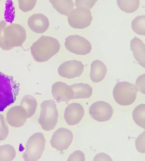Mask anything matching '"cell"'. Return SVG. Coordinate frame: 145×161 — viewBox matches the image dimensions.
<instances>
[{
  "instance_id": "1",
  "label": "cell",
  "mask_w": 145,
  "mask_h": 161,
  "mask_svg": "<svg viewBox=\"0 0 145 161\" xmlns=\"http://www.w3.org/2000/svg\"><path fill=\"white\" fill-rule=\"evenodd\" d=\"M26 38V31L20 25L0 21V47L2 49L8 51L21 47Z\"/></svg>"
},
{
  "instance_id": "2",
  "label": "cell",
  "mask_w": 145,
  "mask_h": 161,
  "mask_svg": "<svg viewBox=\"0 0 145 161\" xmlns=\"http://www.w3.org/2000/svg\"><path fill=\"white\" fill-rule=\"evenodd\" d=\"M60 48L58 40L50 36L42 35L31 47L34 59L40 62L46 61L57 53Z\"/></svg>"
},
{
  "instance_id": "3",
  "label": "cell",
  "mask_w": 145,
  "mask_h": 161,
  "mask_svg": "<svg viewBox=\"0 0 145 161\" xmlns=\"http://www.w3.org/2000/svg\"><path fill=\"white\" fill-rule=\"evenodd\" d=\"M19 85L13 77L0 71V112L15 101Z\"/></svg>"
},
{
  "instance_id": "4",
  "label": "cell",
  "mask_w": 145,
  "mask_h": 161,
  "mask_svg": "<svg viewBox=\"0 0 145 161\" xmlns=\"http://www.w3.org/2000/svg\"><path fill=\"white\" fill-rule=\"evenodd\" d=\"M58 116L56 105L54 100H45L41 103L38 122L42 129L46 131L53 130L56 125Z\"/></svg>"
},
{
  "instance_id": "5",
  "label": "cell",
  "mask_w": 145,
  "mask_h": 161,
  "mask_svg": "<svg viewBox=\"0 0 145 161\" xmlns=\"http://www.w3.org/2000/svg\"><path fill=\"white\" fill-rule=\"evenodd\" d=\"M138 90L135 85L127 81L118 82L115 86L113 95L115 101L123 106H128L136 99Z\"/></svg>"
},
{
  "instance_id": "6",
  "label": "cell",
  "mask_w": 145,
  "mask_h": 161,
  "mask_svg": "<svg viewBox=\"0 0 145 161\" xmlns=\"http://www.w3.org/2000/svg\"><path fill=\"white\" fill-rule=\"evenodd\" d=\"M46 140L43 134L37 133L31 136L25 145L23 158L25 161H37L44 150Z\"/></svg>"
},
{
  "instance_id": "7",
  "label": "cell",
  "mask_w": 145,
  "mask_h": 161,
  "mask_svg": "<svg viewBox=\"0 0 145 161\" xmlns=\"http://www.w3.org/2000/svg\"><path fill=\"white\" fill-rule=\"evenodd\" d=\"M93 19L90 10L81 7L73 9L68 16L69 25L76 29H84L89 26Z\"/></svg>"
},
{
  "instance_id": "8",
  "label": "cell",
  "mask_w": 145,
  "mask_h": 161,
  "mask_svg": "<svg viewBox=\"0 0 145 161\" xmlns=\"http://www.w3.org/2000/svg\"><path fill=\"white\" fill-rule=\"evenodd\" d=\"M65 46L69 51L78 55H87L92 49L90 42L84 37L77 34L68 36L65 39Z\"/></svg>"
},
{
  "instance_id": "9",
  "label": "cell",
  "mask_w": 145,
  "mask_h": 161,
  "mask_svg": "<svg viewBox=\"0 0 145 161\" xmlns=\"http://www.w3.org/2000/svg\"><path fill=\"white\" fill-rule=\"evenodd\" d=\"M73 139V134L70 130L61 127L54 132L50 143L53 147L61 151L66 150L69 148Z\"/></svg>"
},
{
  "instance_id": "10",
  "label": "cell",
  "mask_w": 145,
  "mask_h": 161,
  "mask_svg": "<svg viewBox=\"0 0 145 161\" xmlns=\"http://www.w3.org/2000/svg\"><path fill=\"white\" fill-rule=\"evenodd\" d=\"M113 109L108 103L103 101H98L91 104L89 108L91 117L99 122L109 120L112 117Z\"/></svg>"
},
{
  "instance_id": "11",
  "label": "cell",
  "mask_w": 145,
  "mask_h": 161,
  "mask_svg": "<svg viewBox=\"0 0 145 161\" xmlns=\"http://www.w3.org/2000/svg\"><path fill=\"white\" fill-rule=\"evenodd\" d=\"M84 69V66L82 62L72 60L66 61L61 64L57 71L61 77L71 79L80 76Z\"/></svg>"
},
{
  "instance_id": "12",
  "label": "cell",
  "mask_w": 145,
  "mask_h": 161,
  "mask_svg": "<svg viewBox=\"0 0 145 161\" xmlns=\"http://www.w3.org/2000/svg\"><path fill=\"white\" fill-rule=\"evenodd\" d=\"M84 113L83 107L80 104L72 103L69 104L64 112V117L67 124L74 125L78 123Z\"/></svg>"
},
{
  "instance_id": "13",
  "label": "cell",
  "mask_w": 145,
  "mask_h": 161,
  "mask_svg": "<svg viewBox=\"0 0 145 161\" xmlns=\"http://www.w3.org/2000/svg\"><path fill=\"white\" fill-rule=\"evenodd\" d=\"M51 92L54 99L58 102H64L67 103L72 99L73 91L70 86L65 82H55L52 86Z\"/></svg>"
},
{
  "instance_id": "14",
  "label": "cell",
  "mask_w": 145,
  "mask_h": 161,
  "mask_svg": "<svg viewBox=\"0 0 145 161\" xmlns=\"http://www.w3.org/2000/svg\"><path fill=\"white\" fill-rule=\"evenodd\" d=\"M27 118L25 110L20 105L10 108L6 115L7 122L10 126L16 127L23 125Z\"/></svg>"
},
{
  "instance_id": "15",
  "label": "cell",
  "mask_w": 145,
  "mask_h": 161,
  "mask_svg": "<svg viewBox=\"0 0 145 161\" xmlns=\"http://www.w3.org/2000/svg\"><path fill=\"white\" fill-rule=\"evenodd\" d=\"M27 24L30 29L38 34H42L46 31L49 24L48 18L44 15L35 13L28 18Z\"/></svg>"
},
{
  "instance_id": "16",
  "label": "cell",
  "mask_w": 145,
  "mask_h": 161,
  "mask_svg": "<svg viewBox=\"0 0 145 161\" xmlns=\"http://www.w3.org/2000/svg\"><path fill=\"white\" fill-rule=\"evenodd\" d=\"M130 49L133 56L138 63L144 68L145 67V45L143 41L135 36L130 42Z\"/></svg>"
},
{
  "instance_id": "17",
  "label": "cell",
  "mask_w": 145,
  "mask_h": 161,
  "mask_svg": "<svg viewBox=\"0 0 145 161\" xmlns=\"http://www.w3.org/2000/svg\"><path fill=\"white\" fill-rule=\"evenodd\" d=\"M107 69L104 63L99 60L93 61L91 64L90 77L94 82L101 81L105 78Z\"/></svg>"
},
{
  "instance_id": "18",
  "label": "cell",
  "mask_w": 145,
  "mask_h": 161,
  "mask_svg": "<svg viewBox=\"0 0 145 161\" xmlns=\"http://www.w3.org/2000/svg\"><path fill=\"white\" fill-rule=\"evenodd\" d=\"M70 86L73 92L72 99L88 98L92 95V88L88 84L75 83Z\"/></svg>"
},
{
  "instance_id": "19",
  "label": "cell",
  "mask_w": 145,
  "mask_h": 161,
  "mask_svg": "<svg viewBox=\"0 0 145 161\" xmlns=\"http://www.w3.org/2000/svg\"><path fill=\"white\" fill-rule=\"evenodd\" d=\"M37 105V101L33 96L25 95L22 99L20 106L25 110L27 118L31 117L35 113Z\"/></svg>"
},
{
  "instance_id": "20",
  "label": "cell",
  "mask_w": 145,
  "mask_h": 161,
  "mask_svg": "<svg viewBox=\"0 0 145 161\" xmlns=\"http://www.w3.org/2000/svg\"><path fill=\"white\" fill-rule=\"evenodd\" d=\"M49 1L59 13L67 16L75 5L73 2L71 0H50Z\"/></svg>"
},
{
  "instance_id": "21",
  "label": "cell",
  "mask_w": 145,
  "mask_h": 161,
  "mask_svg": "<svg viewBox=\"0 0 145 161\" xmlns=\"http://www.w3.org/2000/svg\"><path fill=\"white\" fill-rule=\"evenodd\" d=\"M133 120L140 127L145 129V104H141L136 107L133 112Z\"/></svg>"
},
{
  "instance_id": "22",
  "label": "cell",
  "mask_w": 145,
  "mask_h": 161,
  "mask_svg": "<svg viewBox=\"0 0 145 161\" xmlns=\"http://www.w3.org/2000/svg\"><path fill=\"white\" fill-rule=\"evenodd\" d=\"M117 4L122 11L127 13H133L138 8L140 1L139 0L117 1Z\"/></svg>"
},
{
  "instance_id": "23",
  "label": "cell",
  "mask_w": 145,
  "mask_h": 161,
  "mask_svg": "<svg viewBox=\"0 0 145 161\" xmlns=\"http://www.w3.org/2000/svg\"><path fill=\"white\" fill-rule=\"evenodd\" d=\"M132 30L137 34L140 35H145V15L136 16L132 21Z\"/></svg>"
},
{
  "instance_id": "24",
  "label": "cell",
  "mask_w": 145,
  "mask_h": 161,
  "mask_svg": "<svg viewBox=\"0 0 145 161\" xmlns=\"http://www.w3.org/2000/svg\"><path fill=\"white\" fill-rule=\"evenodd\" d=\"M16 154L14 147L11 145H5L0 146V160H12Z\"/></svg>"
},
{
  "instance_id": "25",
  "label": "cell",
  "mask_w": 145,
  "mask_h": 161,
  "mask_svg": "<svg viewBox=\"0 0 145 161\" xmlns=\"http://www.w3.org/2000/svg\"><path fill=\"white\" fill-rule=\"evenodd\" d=\"M20 9L24 12L31 10L35 6L37 0H18Z\"/></svg>"
},
{
  "instance_id": "26",
  "label": "cell",
  "mask_w": 145,
  "mask_h": 161,
  "mask_svg": "<svg viewBox=\"0 0 145 161\" xmlns=\"http://www.w3.org/2000/svg\"><path fill=\"white\" fill-rule=\"evenodd\" d=\"M5 118L0 114V141L4 140L8 134V127Z\"/></svg>"
},
{
  "instance_id": "27",
  "label": "cell",
  "mask_w": 145,
  "mask_h": 161,
  "mask_svg": "<svg viewBox=\"0 0 145 161\" xmlns=\"http://www.w3.org/2000/svg\"><path fill=\"white\" fill-rule=\"evenodd\" d=\"M145 131H144L137 138L135 141L136 148L139 152L142 153L145 152Z\"/></svg>"
},
{
  "instance_id": "28",
  "label": "cell",
  "mask_w": 145,
  "mask_h": 161,
  "mask_svg": "<svg viewBox=\"0 0 145 161\" xmlns=\"http://www.w3.org/2000/svg\"><path fill=\"white\" fill-rule=\"evenodd\" d=\"M97 1V0H76L75 1V4L76 7L85 8L90 10Z\"/></svg>"
},
{
  "instance_id": "29",
  "label": "cell",
  "mask_w": 145,
  "mask_h": 161,
  "mask_svg": "<svg viewBox=\"0 0 145 161\" xmlns=\"http://www.w3.org/2000/svg\"><path fill=\"white\" fill-rule=\"evenodd\" d=\"M138 91L145 94V74H144L138 77L135 85Z\"/></svg>"
},
{
  "instance_id": "30",
  "label": "cell",
  "mask_w": 145,
  "mask_h": 161,
  "mask_svg": "<svg viewBox=\"0 0 145 161\" xmlns=\"http://www.w3.org/2000/svg\"><path fill=\"white\" fill-rule=\"evenodd\" d=\"M67 160L85 161L84 154L80 150L76 151L70 155Z\"/></svg>"
},
{
  "instance_id": "31",
  "label": "cell",
  "mask_w": 145,
  "mask_h": 161,
  "mask_svg": "<svg viewBox=\"0 0 145 161\" xmlns=\"http://www.w3.org/2000/svg\"><path fill=\"white\" fill-rule=\"evenodd\" d=\"M93 161H112L111 157L103 152L97 154L94 157Z\"/></svg>"
}]
</instances>
